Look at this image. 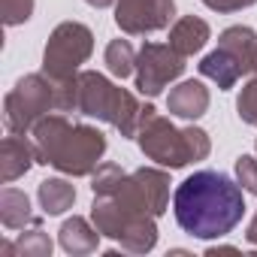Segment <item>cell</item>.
I'll use <instances>...</instances> for the list:
<instances>
[{
    "label": "cell",
    "mask_w": 257,
    "mask_h": 257,
    "mask_svg": "<svg viewBox=\"0 0 257 257\" xmlns=\"http://www.w3.org/2000/svg\"><path fill=\"white\" fill-rule=\"evenodd\" d=\"M218 46L230 52L245 73H254V58H257V34L245 25H233L218 37Z\"/></svg>",
    "instance_id": "cell-15"
},
{
    "label": "cell",
    "mask_w": 257,
    "mask_h": 257,
    "mask_svg": "<svg viewBox=\"0 0 257 257\" xmlns=\"http://www.w3.org/2000/svg\"><path fill=\"white\" fill-rule=\"evenodd\" d=\"M121 179H124V170H121L118 164H100V167L91 173V191H94V194H106V191H112Z\"/></svg>",
    "instance_id": "cell-23"
},
{
    "label": "cell",
    "mask_w": 257,
    "mask_h": 257,
    "mask_svg": "<svg viewBox=\"0 0 257 257\" xmlns=\"http://www.w3.org/2000/svg\"><path fill=\"white\" fill-rule=\"evenodd\" d=\"M173 19L176 0H115V25L131 37L164 31Z\"/></svg>",
    "instance_id": "cell-9"
},
{
    "label": "cell",
    "mask_w": 257,
    "mask_h": 257,
    "mask_svg": "<svg viewBox=\"0 0 257 257\" xmlns=\"http://www.w3.org/2000/svg\"><path fill=\"white\" fill-rule=\"evenodd\" d=\"M173 215L194 239H224L245 215L242 185L227 173L200 170L176 188Z\"/></svg>",
    "instance_id": "cell-1"
},
{
    "label": "cell",
    "mask_w": 257,
    "mask_h": 257,
    "mask_svg": "<svg viewBox=\"0 0 257 257\" xmlns=\"http://www.w3.org/2000/svg\"><path fill=\"white\" fill-rule=\"evenodd\" d=\"M137 55H140V52H134V46L127 43V40H112V43L106 46L103 61H106V70H109L115 79H127V76L137 73Z\"/></svg>",
    "instance_id": "cell-19"
},
{
    "label": "cell",
    "mask_w": 257,
    "mask_h": 257,
    "mask_svg": "<svg viewBox=\"0 0 257 257\" xmlns=\"http://www.w3.org/2000/svg\"><path fill=\"white\" fill-rule=\"evenodd\" d=\"M212 13H239L245 7H254L257 0H203Z\"/></svg>",
    "instance_id": "cell-25"
},
{
    "label": "cell",
    "mask_w": 257,
    "mask_h": 257,
    "mask_svg": "<svg viewBox=\"0 0 257 257\" xmlns=\"http://www.w3.org/2000/svg\"><path fill=\"white\" fill-rule=\"evenodd\" d=\"M236 182L242 185V191L257 197V158H251V155L236 158Z\"/></svg>",
    "instance_id": "cell-24"
},
{
    "label": "cell",
    "mask_w": 257,
    "mask_h": 257,
    "mask_svg": "<svg viewBox=\"0 0 257 257\" xmlns=\"http://www.w3.org/2000/svg\"><path fill=\"white\" fill-rule=\"evenodd\" d=\"M34 164H37V149L28 137L19 134L4 137V143H0V179H4V185L22 179Z\"/></svg>",
    "instance_id": "cell-10"
},
{
    "label": "cell",
    "mask_w": 257,
    "mask_h": 257,
    "mask_svg": "<svg viewBox=\"0 0 257 257\" xmlns=\"http://www.w3.org/2000/svg\"><path fill=\"white\" fill-rule=\"evenodd\" d=\"M37 164L55 167L64 176H91L106 155V137L91 124H73L64 115H46L31 131Z\"/></svg>",
    "instance_id": "cell-3"
},
{
    "label": "cell",
    "mask_w": 257,
    "mask_h": 257,
    "mask_svg": "<svg viewBox=\"0 0 257 257\" xmlns=\"http://www.w3.org/2000/svg\"><path fill=\"white\" fill-rule=\"evenodd\" d=\"M143 103L118 85H112L97 70H79L76 73V112L112 124L121 137H137L143 121Z\"/></svg>",
    "instance_id": "cell-5"
},
{
    "label": "cell",
    "mask_w": 257,
    "mask_h": 257,
    "mask_svg": "<svg viewBox=\"0 0 257 257\" xmlns=\"http://www.w3.org/2000/svg\"><path fill=\"white\" fill-rule=\"evenodd\" d=\"M200 76L212 79L221 91H230V88L245 76V70L239 67V61H236L230 52H224V49L218 46L215 52H209V55L200 61Z\"/></svg>",
    "instance_id": "cell-14"
},
{
    "label": "cell",
    "mask_w": 257,
    "mask_h": 257,
    "mask_svg": "<svg viewBox=\"0 0 257 257\" xmlns=\"http://www.w3.org/2000/svg\"><path fill=\"white\" fill-rule=\"evenodd\" d=\"M185 58L170 43H146L137 55V88L146 97H158L185 73Z\"/></svg>",
    "instance_id": "cell-8"
},
{
    "label": "cell",
    "mask_w": 257,
    "mask_h": 257,
    "mask_svg": "<svg viewBox=\"0 0 257 257\" xmlns=\"http://www.w3.org/2000/svg\"><path fill=\"white\" fill-rule=\"evenodd\" d=\"M245 239H248V242H251V245L257 248V212H254V218L248 221V230H245Z\"/></svg>",
    "instance_id": "cell-26"
},
{
    "label": "cell",
    "mask_w": 257,
    "mask_h": 257,
    "mask_svg": "<svg viewBox=\"0 0 257 257\" xmlns=\"http://www.w3.org/2000/svg\"><path fill=\"white\" fill-rule=\"evenodd\" d=\"M100 236H103V233L94 227V221L79 218V215L67 218V221L61 224V230H58V242H61V248H64L67 254H73V257L94 254L97 245H100Z\"/></svg>",
    "instance_id": "cell-12"
},
{
    "label": "cell",
    "mask_w": 257,
    "mask_h": 257,
    "mask_svg": "<svg viewBox=\"0 0 257 257\" xmlns=\"http://www.w3.org/2000/svg\"><path fill=\"white\" fill-rule=\"evenodd\" d=\"M52 236L40 227V224H31V230H25L16 242H13V251L19 257H49L52 254Z\"/></svg>",
    "instance_id": "cell-20"
},
{
    "label": "cell",
    "mask_w": 257,
    "mask_h": 257,
    "mask_svg": "<svg viewBox=\"0 0 257 257\" xmlns=\"http://www.w3.org/2000/svg\"><path fill=\"white\" fill-rule=\"evenodd\" d=\"M209 25L197 16H182L176 19V25L170 28V46L182 55V58H191L197 52H203V46L209 43Z\"/></svg>",
    "instance_id": "cell-13"
},
{
    "label": "cell",
    "mask_w": 257,
    "mask_h": 257,
    "mask_svg": "<svg viewBox=\"0 0 257 257\" xmlns=\"http://www.w3.org/2000/svg\"><path fill=\"white\" fill-rule=\"evenodd\" d=\"M85 4H88V7H97V10H106V7L115 4V0H85Z\"/></svg>",
    "instance_id": "cell-27"
},
{
    "label": "cell",
    "mask_w": 257,
    "mask_h": 257,
    "mask_svg": "<svg viewBox=\"0 0 257 257\" xmlns=\"http://www.w3.org/2000/svg\"><path fill=\"white\" fill-rule=\"evenodd\" d=\"M167 206H170V176L155 167H140L134 173H124V179L112 191L94 194L91 221L103 236L118 242L137 218L143 215L161 218Z\"/></svg>",
    "instance_id": "cell-2"
},
{
    "label": "cell",
    "mask_w": 257,
    "mask_h": 257,
    "mask_svg": "<svg viewBox=\"0 0 257 257\" xmlns=\"http://www.w3.org/2000/svg\"><path fill=\"white\" fill-rule=\"evenodd\" d=\"M34 16V0H0V19L7 28L25 25Z\"/></svg>",
    "instance_id": "cell-21"
},
{
    "label": "cell",
    "mask_w": 257,
    "mask_h": 257,
    "mask_svg": "<svg viewBox=\"0 0 257 257\" xmlns=\"http://www.w3.org/2000/svg\"><path fill=\"white\" fill-rule=\"evenodd\" d=\"M37 197H40V206L46 215H64L76 203V188L67 179H46V182H40Z\"/></svg>",
    "instance_id": "cell-17"
},
{
    "label": "cell",
    "mask_w": 257,
    "mask_h": 257,
    "mask_svg": "<svg viewBox=\"0 0 257 257\" xmlns=\"http://www.w3.org/2000/svg\"><path fill=\"white\" fill-rule=\"evenodd\" d=\"M94 52V34L82 22H61L43 52V73L55 82L73 79Z\"/></svg>",
    "instance_id": "cell-7"
},
{
    "label": "cell",
    "mask_w": 257,
    "mask_h": 257,
    "mask_svg": "<svg viewBox=\"0 0 257 257\" xmlns=\"http://www.w3.org/2000/svg\"><path fill=\"white\" fill-rule=\"evenodd\" d=\"M254 149H257V146H254Z\"/></svg>",
    "instance_id": "cell-29"
},
{
    "label": "cell",
    "mask_w": 257,
    "mask_h": 257,
    "mask_svg": "<svg viewBox=\"0 0 257 257\" xmlns=\"http://www.w3.org/2000/svg\"><path fill=\"white\" fill-rule=\"evenodd\" d=\"M137 143L143 155L161 167L182 170L188 164L206 161L212 152L209 134L200 127H176L170 118H164L155 106L143 109V121L137 131Z\"/></svg>",
    "instance_id": "cell-4"
},
{
    "label": "cell",
    "mask_w": 257,
    "mask_h": 257,
    "mask_svg": "<svg viewBox=\"0 0 257 257\" xmlns=\"http://www.w3.org/2000/svg\"><path fill=\"white\" fill-rule=\"evenodd\" d=\"M49 112H58V85L46 73H28L4 100V124L10 134L28 137L37 121Z\"/></svg>",
    "instance_id": "cell-6"
},
{
    "label": "cell",
    "mask_w": 257,
    "mask_h": 257,
    "mask_svg": "<svg viewBox=\"0 0 257 257\" xmlns=\"http://www.w3.org/2000/svg\"><path fill=\"white\" fill-rule=\"evenodd\" d=\"M254 73H257V58H254Z\"/></svg>",
    "instance_id": "cell-28"
},
{
    "label": "cell",
    "mask_w": 257,
    "mask_h": 257,
    "mask_svg": "<svg viewBox=\"0 0 257 257\" xmlns=\"http://www.w3.org/2000/svg\"><path fill=\"white\" fill-rule=\"evenodd\" d=\"M167 109H170V115H176V118L197 121V118L206 115V109H209V88H206L200 79H185V82H179V85L170 91Z\"/></svg>",
    "instance_id": "cell-11"
},
{
    "label": "cell",
    "mask_w": 257,
    "mask_h": 257,
    "mask_svg": "<svg viewBox=\"0 0 257 257\" xmlns=\"http://www.w3.org/2000/svg\"><path fill=\"white\" fill-rule=\"evenodd\" d=\"M118 245L127 254H149L158 245V224H155V218L152 215L137 218L131 227L124 230V236L118 239Z\"/></svg>",
    "instance_id": "cell-18"
},
{
    "label": "cell",
    "mask_w": 257,
    "mask_h": 257,
    "mask_svg": "<svg viewBox=\"0 0 257 257\" xmlns=\"http://www.w3.org/2000/svg\"><path fill=\"white\" fill-rule=\"evenodd\" d=\"M236 109H239V118L245 124H254L257 127V76L242 85L239 100H236Z\"/></svg>",
    "instance_id": "cell-22"
},
{
    "label": "cell",
    "mask_w": 257,
    "mask_h": 257,
    "mask_svg": "<svg viewBox=\"0 0 257 257\" xmlns=\"http://www.w3.org/2000/svg\"><path fill=\"white\" fill-rule=\"evenodd\" d=\"M0 224L7 230H22L28 224H40L31 212V197L19 188H4L0 191Z\"/></svg>",
    "instance_id": "cell-16"
}]
</instances>
